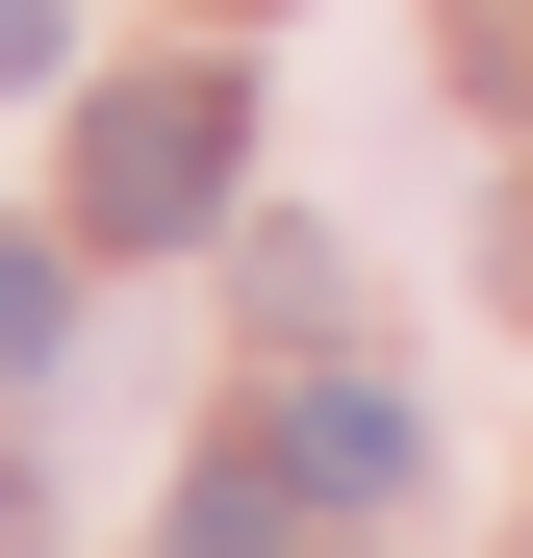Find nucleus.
Masks as SVG:
<instances>
[{"label": "nucleus", "instance_id": "obj_5", "mask_svg": "<svg viewBox=\"0 0 533 558\" xmlns=\"http://www.w3.org/2000/svg\"><path fill=\"white\" fill-rule=\"evenodd\" d=\"M0 76H51V0H0Z\"/></svg>", "mask_w": 533, "mask_h": 558}, {"label": "nucleus", "instance_id": "obj_4", "mask_svg": "<svg viewBox=\"0 0 533 558\" xmlns=\"http://www.w3.org/2000/svg\"><path fill=\"white\" fill-rule=\"evenodd\" d=\"M51 330H76V254H51V229H0V381H26Z\"/></svg>", "mask_w": 533, "mask_h": 558}, {"label": "nucleus", "instance_id": "obj_3", "mask_svg": "<svg viewBox=\"0 0 533 558\" xmlns=\"http://www.w3.org/2000/svg\"><path fill=\"white\" fill-rule=\"evenodd\" d=\"M280 508H305V483H280V457H204V483H178V508H153V558H280Z\"/></svg>", "mask_w": 533, "mask_h": 558}, {"label": "nucleus", "instance_id": "obj_2", "mask_svg": "<svg viewBox=\"0 0 533 558\" xmlns=\"http://www.w3.org/2000/svg\"><path fill=\"white\" fill-rule=\"evenodd\" d=\"M280 483H305V508H407V483H432L407 381H280Z\"/></svg>", "mask_w": 533, "mask_h": 558}, {"label": "nucleus", "instance_id": "obj_1", "mask_svg": "<svg viewBox=\"0 0 533 558\" xmlns=\"http://www.w3.org/2000/svg\"><path fill=\"white\" fill-rule=\"evenodd\" d=\"M229 153H254L229 76H128V102L76 128V229H102V254H178V229L229 204Z\"/></svg>", "mask_w": 533, "mask_h": 558}]
</instances>
